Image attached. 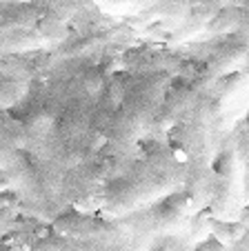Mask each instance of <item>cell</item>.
<instances>
[{
    "label": "cell",
    "instance_id": "cell-1",
    "mask_svg": "<svg viewBox=\"0 0 249 251\" xmlns=\"http://www.w3.org/2000/svg\"><path fill=\"white\" fill-rule=\"evenodd\" d=\"M187 167L171 147L145 156L129 167H122L103 185L96 211L105 218H120L154 200L185 189Z\"/></svg>",
    "mask_w": 249,
    "mask_h": 251
},
{
    "label": "cell",
    "instance_id": "cell-2",
    "mask_svg": "<svg viewBox=\"0 0 249 251\" xmlns=\"http://www.w3.org/2000/svg\"><path fill=\"white\" fill-rule=\"evenodd\" d=\"M169 82L171 76L167 71H151L125 85L105 129V142L100 149L113 156L127 158V153L136 147V142L149 131Z\"/></svg>",
    "mask_w": 249,
    "mask_h": 251
},
{
    "label": "cell",
    "instance_id": "cell-3",
    "mask_svg": "<svg viewBox=\"0 0 249 251\" xmlns=\"http://www.w3.org/2000/svg\"><path fill=\"white\" fill-rule=\"evenodd\" d=\"M0 171L5 180L20 198L27 211L52 223L65 209L58 196V178L33 158L29 149L2 147L0 149Z\"/></svg>",
    "mask_w": 249,
    "mask_h": 251
},
{
    "label": "cell",
    "instance_id": "cell-4",
    "mask_svg": "<svg viewBox=\"0 0 249 251\" xmlns=\"http://www.w3.org/2000/svg\"><path fill=\"white\" fill-rule=\"evenodd\" d=\"M125 167V158L98 149L96 153L83 158L74 167L65 169L58 178V196L65 207H74L78 211L96 213V202L103 185L113 174Z\"/></svg>",
    "mask_w": 249,
    "mask_h": 251
},
{
    "label": "cell",
    "instance_id": "cell-5",
    "mask_svg": "<svg viewBox=\"0 0 249 251\" xmlns=\"http://www.w3.org/2000/svg\"><path fill=\"white\" fill-rule=\"evenodd\" d=\"M189 211H194L192 198L185 189H178L174 194L163 196V198L145 204V207L125 213L118 220L127 229V233L136 245V242L151 240V238L174 229Z\"/></svg>",
    "mask_w": 249,
    "mask_h": 251
},
{
    "label": "cell",
    "instance_id": "cell-6",
    "mask_svg": "<svg viewBox=\"0 0 249 251\" xmlns=\"http://www.w3.org/2000/svg\"><path fill=\"white\" fill-rule=\"evenodd\" d=\"M207 204H212L214 218L222 223L236 220L243 211V153L236 149L234 142L214 165L212 196Z\"/></svg>",
    "mask_w": 249,
    "mask_h": 251
},
{
    "label": "cell",
    "instance_id": "cell-7",
    "mask_svg": "<svg viewBox=\"0 0 249 251\" xmlns=\"http://www.w3.org/2000/svg\"><path fill=\"white\" fill-rule=\"evenodd\" d=\"M52 227L60 236L80 238V240L103 242L109 247L127 251L134 245L127 229L120 225L118 218H105V216H94L91 211H78V209L65 207L56 218L52 220Z\"/></svg>",
    "mask_w": 249,
    "mask_h": 251
},
{
    "label": "cell",
    "instance_id": "cell-8",
    "mask_svg": "<svg viewBox=\"0 0 249 251\" xmlns=\"http://www.w3.org/2000/svg\"><path fill=\"white\" fill-rule=\"evenodd\" d=\"M33 251H125L118 247H109L103 242H91V240H80V238H71V236H54L40 238L31 245Z\"/></svg>",
    "mask_w": 249,
    "mask_h": 251
},
{
    "label": "cell",
    "instance_id": "cell-9",
    "mask_svg": "<svg viewBox=\"0 0 249 251\" xmlns=\"http://www.w3.org/2000/svg\"><path fill=\"white\" fill-rule=\"evenodd\" d=\"M27 94H29L27 78H18V76L0 78V111L20 104L27 98Z\"/></svg>",
    "mask_w": 249,
    "mask_h": 251
},
{
    "label": "cell",
    "instance_id": "cell-10",
    "mask_svg": "<svg viewBox=\"0 0 249 251\" xmlns=\"http://www.w3.org/2000/svg\"><path fill=\"white\" fill-rule=\"evenodd\" d=\"M2 147H23L27 149V138L18 120H0V149Z\"/></svg>",
    "mask_w": 249,
    "mask_h": 251
},
{
    "label": "cell",
    "instance_id": "cell-11",
    "mask_svg": "<svg viewBox=\"0 0 249 251\" xmlns=\"http://www.w3.org/2000/svg\"><path fill=\"white\" fill-rule=\"evenodd\" d=\"M96 2L109 11H134V9H140V7L154 5L158 0H96Z\"/></svg>",
    "mask_w": 249,
    "mask_h": 251
},
{
    "label": "cell",
    "instance_id": "cell-12",
    "mask_svg": "<svg viewBox=\"0 0 249 251\" xmlns=\"http://www.w3.org/2000/svg\"><path fill=\"white\" fill-rule=\"evenodd\" d=\"M0 251H14L11 247H7V245H0Z\"/></svg>",
    "mask_w": 249,
    "mask_h": 251
}]
</instances>
